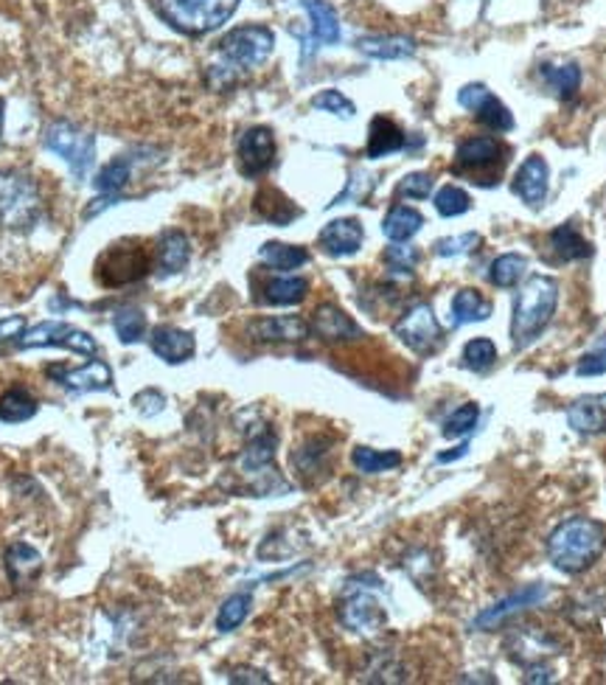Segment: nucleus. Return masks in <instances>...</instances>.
<instances>
[{"label": "nucleus", "instance_id": "f257e3e1", "mask_svg": "<svg viewBox=\"0 0 606 685\" xmlns=\"http://www.w3.org/2000/svg\"><path fill=\"white\" fill-rule=\"evenodd\" d=\"M606 550V528L589 517H570L548 537V556L562 574L578 576Z\"/></svg>", "mask_w": 606, "mask_h": 685}, {"label": "nucleus", "instance_id": "f03ea898", "mask_svg": "<svg viewBox=\"0 0 606 685\" xmlns=\"http://www.w3.org/2000/svg\"><path fill=\"white\" fill-rule=\"evenodd\" d=\"M559 307V281L551 276H531L513 298L511 343L513 349L531 346L548 329Z\"/></svg>", "mask_w": 606, "mask_h": 685}, {"label": "nucleus", "instance_id": "7ed1b4c3", "mask_svg": "<svg viewBox=\"0 0 606 685\" xmlns=\"http://www.w3.org/2000/svg\"><path fill=\"white\" fill-rule=\"evenodd\" d=\"M272 49H275V34L272 29L259 23H248V25H236L225 34L223 40L217 43L219 56L225 60V65H210L208 76H223L217 82V87H225L234 82V71H253L259 65H264L267 60L272 56Z\"/></svg>", "mask_w": 606, "mask_h": 685}, {"label": "nucleus", "instance_id": "20e7f679", "mask_svg": "<svg viewBox=\"0 0 606 685\" xmlns=\"http://www.w3.org/2000/svg\"><path fill=\"white\" fill-rule=\"evenodd\" d=\"M43 220V194L29 174L0 169V228L25 234Z\"/></svg>", "mask_w": 606, "mask_h": 685}, {"label": "nucleus", "instance_id": "39448f33", "mask_svg": "<svg viewBox=\"0 0 606 685\" xmlns=\"http://www.w3.org/2000/svg\"><path fill=\"white\" fill-rule=\"evenodd\" d=\"M241 0H155L158 14L180 34L203 38L228 23Z\"/></svg>", "mask_w": 606, "mask_h": 685}, {"label": "nucleus", "instance_id": "423d86ee", "mask_svg": "<svg viewBox=\"0 0 606 685\" xmlns=\"http://www.w3.org/2000/svg\"><path fill=\"white\" fill-rule=\"evenodd\" d=\"M152 270V256L143 242L125 239L116 242L96 261V281L101 287H127L141 281Z\"/></svg>", "mask_w": 606, "mask_h": 685}, {"label": "nucleus", "instance_id": "0eeeda50", "mask_svg": "<svg viewBox=\"0 0 606 685\" xmlns=\"http://www.w3.org/2000/svg\"><path fill=\"white\" fill-rule=\"evenodd\" d=\"M45 149H51L54 154H59L65 163H68L71 172L76 178H85L87 169L94 167L96 161V138L90 132L79 130L76 124L71 121H54L45 130L43 136Z\"/></svg>", "mask_w": 606, "mask_h": 685}, {"label": "nucleus", "instance_id": "6e6552de", "mask_svg": "<svg viewBox=\"0 0 606 685\" xmlns=\"http://www.w3.org/2000/svg\"><path fill=\"white\" fill-rule=\"evenodd\" d=\"M40 346H59L68 352L82 354V357H96L99 343L90 332L71 327V323L59 321H43L34 329H25L18 340V349H40Z\"/></svg>", "mask_w": 606, "mask_h": 685}, {"label": "nucleus", "instance_id": "1a4fd4ad", "mask_svg": "<svg viewBox=\"0 0 606 685\" xmlns=\"http://www.w3.org/2000/svg\"><path fill=\"white\" fill-rule=\"evenodd\" d=\"M397 338L415 354H435L444 346V329L430 303H415L393 327Z\"/></svg>", "mask_w": 606, "mask_h": 685}, {"label": "nucleus", "instance_id": "9d476101", "mask_svg": "<svg viewBox=\"0 0 606 685\" xmlns=\"http://www.w3.org/2000/svg\"><path fill=\"white\" fill-rule=\"evenodd\" d=\"M458 105L466 107L483 127H489L495 132H508L513 130V116L495 93L486 85L475 82V85H464L458 90Z\"/></svg>", "mask_w": 606, "mask_h": 685}, {"label": "nucleus", "instance_id": "9b49d317", "mask_svg": "<svg viewBox=\"0 0 606 685\" xmlns=\"http://www.w3.org/2000/svg\"><path fill=\"white\" fill-rule=\"evenodd\" d=\"M236 158H239V172L245 178H261L270 172L275 163V136L270 127H250L248 132H241Z\"/></svg>", "mask_w": 606, "mask_h": 685}, {"label": "nucleus", "instance_id": "f8f14e48", "mask_svg": "<svg viewBox=\"0 0 606 685\" xmlns=\"http://www.w3.org/2000/svg\"><path fill=\"white\" fill-rule=\"evenodd\" d=\"M56 385L74 390V394H90V390H110L112 388V371L101 360H87L79 368H63V365H48L45 371Z\"/></svg>", "mask_w": 606, "mask_h": 685}, {"label": "nucleus", "instance_id": "ddd939ff", "mask_svg": "<svg viewBox=\"0 0 606 685\" xmlns=\"http://www.w3.org/2000/svg\"><path fill=\"white\" fill-rule=\"evenodd\" d=\"M548 593H551V590H548V585H526L522 587V590H517V593H511V596H506V599L502 601H497V604H491L489 610H483L480 616L475 618V621H472V627H475V630H495L497 624H502V621H506V618H511V616H517V612H522V610H528V607H537V604H542L544 599H548Z\"/></svg>", "mask_w": 606, "mask_h": 685}, {"label": "nucleus", "instance_id": "4468645a", "mask_svg": "<svg viewBox=\"0 0 606 685\" xmlns=\"http://www.w3.org/2000/svg\"><path fill=\"white\" fill-rule=\"evenodd\" d=\"M340 618L348 630L359 632V635H377V632L385 630V624H388V612H385V607L379 604L371 593H366V590L351 593L346 601H343Z\"/></svg>", "mask_w": 606, "mask_h": 685}, {"label": "nucleus", "instance_id": "2eb2a0df", "mask_svg": "<svg viewBox=\"0 0 606 685\" xmlns=\"http://www.w3.org/2000/svg\"><path fill=\"white\" fill-rule=\"evenodd\" d=\"M502 154H506V149H502L497 138H469V141L458 143V149H455V169L469 174H483L489 172V169L500 172V167L506 163Z\"/></svg>", "mask_w": 606, "mask_h": 685}, {"label": "nucleus", "instance_id": "dca6fc26", "mask_svg": "<svg viewBox=\"0 0 606 685\" xmlns=\"http://www.w3.org/2000/svg\"><path fill=\"white\" fill-rule=\"evenodd\" d=\"M312 332L323 340V343H354V340L362 338V329L354 323L351 315H346L340 307L335 303H321V307L312 312Z\"/></svg>", "mask_w": 606, "mask_h": 685}, {"label": "nucleus", "instance_id": "f3484780", "mask_svg": "<svg viewBox=\"0 0 606 685\" xmlns=\"http://www.w3.org/2000/svg\"><path fill=\"white\" fill-rule=\"evenodd\" d=\"M366 242V231L362 223L354 216H343V220H332L326 228L317 236V245L323 247V254L343 259V256H354Z\"/></svg>", "mask_w": 606, "mask_h": 685}, {"label": "nucleus", "instance_id": "a211bd4d", "mask_svg": "<svg viewBox=\"0 0 606 685\" xmlns=\"http://www.w3.org/2000/svg\"><path fill=\"white\" fill-rule=\"evenodd\" d=\"M548 180H551V169L542 154H528L522 161L520 172L513 178V194L528 203L531 208H539L548 197Z\"/></svg>", "mask_w": 606, "mask_h": 685}, {"label": "nucleus", "instance_id": "6ab92c4d", "mask_svg": "<svg viewBox=\"0 0 606 685\" xmlns=\"http://www.w3.org/2000/svg\"><path fill=\"white\" fill-rule=\"evenodd\" d=\"M149 349L163 360V363H186L197 352V340L192 332L177 327H158L149 334Z\"/></svg>", "mask_w": 606, "mask_h": 685}, {"label": "nucleus", "instance_id": "aec40b11", "mask_svg": "<svg viewBox=\"0 0 606 685\" xmlns=\"http://www.w3.org/2000/svg\"><path fill=\"white\" fill-rule=\"evenodd\" d=\"M310 323L297 315H279V318H259L248 327V334L259 343H297L310 338Z\"/></svg>", "mask_w": 606, "mask_h": 685}, {"label": "nucleus", "instance_id": "412c9836", "mask_svg": "<svg viewBox=\"0 0 606 685\" xmlns=\"http://www.w3.org/2000/svg\"><path fill=\"white\" fill-rule=\"evenodd\" d=\"M567 425L582 436L606 432V394L578 396L567 408Z\"/></svg>", "mask_w": 606, "mask_h": 685}, {"label": "nucleus", "instance_id": "4be33fe9", "mask_svg": "<svg viewBox=\"0 0 606 685\" xmlns=\"http://www.w3.org/2000/svg\"><path fill=\"white\" fill-rule=\"evenodd\" d=\"M192 259V242L183 231H166L155 242V270L161 276H174V272L186 270Z\"/></svg>", "mask_w": 606, "mask_h": 685}, {"label": "nucleus", "instance_id": "5701e85b", "mask_svg": "<svg viewBox=\"0 0 606 685\" xmlns=\"http://www.w3.org/2000/svg\"><path fill=\"white\" fill-rule=\"evenodd\" d=\"M3 565H7L9 581L14 587H29L37 581V576L43 574V556L40 550H34L29 543H12L3 554Z\"/></svg>", "mask_w": 606, "mask_h": 685}, {"label": "nucleus", "instance_id": "b1692460", "mask_svg": "<svg viewBox=\"0 0 606 685\" xmlns=\"http://www.w3.org/2000/svg\"><path fill=\"white\" fill-rule=\"evenodd\" d=\"M415 40L404 34H366L357 40L359 54L371 56V60H408L415 54Z\"/></svg>", "mask_w": 606, "mask_h": 685}, {"label": "nucleus", "instance_id": "393cba45", "mask_svg": "<svg viewBox=\"0 0 606 685\" xmlns=\"http://www.w3.org/2000/svg\"><path fill=\"white\" fill-rule=\"evenodd\" d=\"M408 147V136H404V130L399 127L393 118L388 116H377L371 121V130H368V158H385V154H393L399 152V149Z\"/></svg>", "mask_w": 606, "mask_h": 685}, {"label": "nucleus", "instance_id": "a878e982", "mask_svg": "<svg viewBox=\"0 0 606 685\" xmlns=\"http://www.w3.org/2000/svg\"><path fill=\"white\" fill-rule=\"evenodd\" d=\"M301 7L310 14L312 40L317 45L340 43V20H337V12L328 7L326 0H301Z\"/></svg>", "mask_w": 606, "mask_h": 685}, {"label": "nucleus", "instance_id": "bb28decb", "mask_svg": "<svg viewBox=\"0 0 606 685\" xmlns=\"http://www.w3.org/2000/svg\"><path fill=\"white\" fill-rule=\"evenodd\" d=\"M421 228H424V216H421V211L410 208V205H393L382 220V234L390 242H397V245L413 239Z\"/></svg>", "mask_w": 606, "mask_h": 685}, {"label": "nucleus", "instance_id": "cd10ccee", "mask_svg": "<svg viewBox=\"0 0 606 685\" xmlns=\"http://www.w3.org/2000/svg\"><path fill=\"white\" fill-rule=\"evenodd\" d=\"M539 76L553 93H556L559 99L570 101L578 93L582 87V68L575 65V62H564V65H551V62H544L539 65Z\"/></svg>", "mask_w": 606, "mask_h": 685}, {"label": "nucleus", "instance_id": "c85d7f7f", "mask_svg": "<svg viewBox=\"0 0 606 685\" xmlns=\"http://www.w3.org/2000/svg\"><path fill=\"white\" fill-rule=\"evenodd\" d=\"M310 292V281L301 276H279L270 278L264 285V296L261 301L272 303V307H295Z\"/></svg>", "mask_w": 606, "mask_h": 685}, {"label": "nucleus", "instance_id": "c756f323", "mask_svg": "<svg viewBox=\"0 0 606 685\" xmlns=\"http://www.w3.org/2000/svg\"><path fill=\"white\" fill-rule=\"evenodd\" d=\"M491 301L483 298L477 290H461L452 298V327H466V323L489 321Z\"/></svg>", "mask_w": 606, "mask_h": 685}, {"label": "nucleus", "instance_id": "7c9ffc66", "mask_svg": "<svg viewBox=\"0 0 606 685\" xmlns=\"http://www.w3.org/2000/svg\"><path fill=\"white\" fill-rule=\"evenodd\" d=\"M256 211L261 220L272 225H290L295 216H301V208L290 197H284L279 189H261L256 194Z\"/></svg>", "mask_w": 606, "mask_h": 685}, {"label": "nucleus", "instance_id": "2f4dec72", "mask_svg": "<svg viewBox=\"0 0 606 685\" xmlns=\"http://www.w3.org/2000/svg\"><path fill=\"white\" fill-rule=\"evenodd\" d=\"M548 242H551L553 254H556L562 261H578V259H589V256H593V245H589V242L578 234V228H575L573 223L559 225Z\"/></svg>", "mask_w": 606, "mask_h": 685}, {"label": "nucleus", "instance_id": "473e14b6", "mask_svg": "<svg viewBox=\"0 0 606 685\" xmlns=\"http://www.w3.org/2000/svg\"><path fill=\"white\" fill-rule=\"evenodd\" d=\"M272 458H275V432L264 430L250 441L239 463L248 475H264L272 470Z\"/></svg>", "mask_w": 606, "mask_h": 685}, {"label": "nucleus", "instance_id": "72a5a7b5", "mask_svg": "<svg viewBox=\"0 0 606 685\" xmlns=\"http://www.w3.org/2000/svg\"><path fill=\"white\" fill-rule=\"evenodd\" d=\"M259 256L264 265H270L272 270H281V272L297 270V267H303L306 261H310V254H306L303 247L286 245V242H264Z\"/></svg>", "mask_w": 606, "mask_h": 685}, {"label": "nucleus", "instance_id": "f704fd0d", "mask_svg": "<svg viewBox=\"0 0 606 685\" xmlns=\"http://www.w3.org/2000/svg\"><path fill=\"white\" fill-rule=\"evenodd\" d=\"M34 414H37V399L25 388H9L0 396V421L20 425V421L32 419Z\"/></svg>", "mask_w": 606, "mask_h": 685}, {"label": "nucleus", "instance_id": "c9c22d12", "mask_svg": "<svg viewBox=\"0 0 606 685\" xmlns=\"http://www.w3.org/2000/svg\"><path fill=\"white\" fill-rule=\"evenodd\" d=\"M351 461L359 472H366V475H377V472L397 470L399 463H402V452H397V450L382 452V450H371V447H354Z\"/></svg>", "mask_w": 606, "mask_h": 685}, {"label": "nucleus", "instance_id": "e433bc0d", "mask_svg": "<svg viewBox=\"0 0 606 685\" xmlns=\"http://www.w3.org/2000/svg\"><path fill=\"white\" fill-rule=\"evenodd\" d=\"M528 270V259L520 254H502L491 261L489 270V281L500 290H511V287L520 285V278L526 276Z\"/></svg>", "mask_w": 606, "mask_h": 685}, {"label": "nucleus", "instance_id": "4c0bfd02", "mask_svg": "<svg viewBox=\"0 0 606 685\" xmlns=\"http://www.w3.org/2000/svg\"><path fill=\"white\" fill-rule=\"evenodd\" d=\"M130 178H132V158L130 154H118V158H112V161L99 172L96 189L105 194H118L127 183H130Z\"/></svg>", "mask_w": 606, "mask_h": 685}, {"label": "nucleus", "instance_id": "58836bf2", "mask_svg": "<svg viewBox=\"0 0 606 685\" xmlns=\"http://www.w3.org/2000/svg\"><path fill=\"white\" fill-rule=\"evenodd\" d=\"M250 604H253V599H250V593H234L228 601H225L223 607H219V616H217V630L219 632H234L236 627L248 618L250 612Z\"/></svg>", "mask_w": 606, "mask_h": 685}, {"label": "nucleus", "instance_id": "ea45409f", "mask_svg": "<svg viewBox=\"0 0 606 685\" xmlns=\"http://www.w3.org/2000/svg\"><path fill=\"white\" fill-rule=\"evenodd\" d=\"M497 363V346L489 338H475L464 346V365L469 371H486Z\"/></svg>", "mask_w": 606, "mask_h": 685}, {"label": "nucleus", "instance_id": "a19ab883", "mask_svg": "<svg viewBox=\"0 0 606 685\" xmlns=\"http://www.w3.org/2000/svg\"><path fill=\"white\" fill-rule=\"evenodd\" d=\"M112 329L121 338V343H138V340L147 334V318L138 309H121L116 318H112Z\"/></svg>", "mask_w": 606, "mask_h": 685}, {"label": "nucleus", "instance_id": "79ce46f5", "mask_svg": "<svg viewBox=\"0 0 606 685\" xmlns=\"http://www.w3.org/2000/svg\"><path fill=\"white\" fill-rule=\"evenodd\" d=\"M477 419H480V408H477L475 402H466V405H461V408L444 421V436L446 439L469 436V432L477 427Z\"/></svg>", "mask_w": 606, "mask_h": 685}, {"label": "nucleus", "instance_id": "37998d69", "mask_svg": "<svg viewBox=\"0 0 606 685\" xmlns=\"http://www.w3.org/2000/svg\"><path fill=\"white\" fill-rule=\"evenodd\" d=\"M472 208V197L461 189V185H444L435 194V211L441 216H461Z\"/></svg>", "mask_w": 606, "mask_h": 685}, {"label": "nucleus", "instance_id": "c03bdc74", "mask_svg": "<svg viewBox=\"0 0 606 685\" xmlns=\"http://www.w3.org/2000/svg\"><path fill=\"white\" fill-rule=\"evenodd\" d=\"M312 107L315 110H323V113H332V116L337 118H354V113H357V107H354V101L348 99V96H343L340 90H321L312 99Z\"/></svg>", "mask_w": 606, "mask_h": 685}, {"label": "nucleus", "instance_id": "a18cd8bd", "mask_svg": "<svg viewBox=\"0 0 606 685\" xmlns=\"http://www.w3.org/2000/svg\"><path fill=\"white\" fill-rule=\"evenodd\" d=\"M433 174L430 172H410L399 180L397 185V197H408V200H428L430 192H433Z\"/></svg>", "mask_w": 606, "mask_h": 685}, {"label": "nucleus", "instance_id": "49530a36", "mask_svg": "<svg viewBox=\"0 0 606 685\" xmlns=\"http://www.w3.org/2000/svg\"><path fill=\"white\" fill-rule=\"evenodd\" d=\"M477 245H480V234L469 231V234L446 236V239H439L433 245V250H435V256H441V259H450V256L469 254V250H475Z\"/></svg>", "mask_w": 606, "mask_h": 685}, {"label": "nucleus", "instance_id": "de8ad7c7", "mask_svg": "<svg viewBox=\"0 0 606 685\" xmlns=\"http://www.w3.org/2000/svg\"><path fill=\"white\" fill-rule=\"evenodd\" d=\"M575 374H578V377H600V374H606V332L600 334L593 352H587L582 360H578Z\"/></svg>", "mask_w": 606, "mask_h": 685}, {"label": "nucleus", "instance_id": "09e8293b", "mask_svg": "<svg viewBox=\"0 0 606 685\" xmlns=\"http://www.w3.org/2000/svg\"><path fill=\"white\" fill-rule=\"evenodd\" d=\"M385 265H388L393 272H404V276H410L413 267L419 265V250H415V247H402L393 242V247L385 250Z\"/></svg>", "mask_w": 606, "mask_h": 685}, {"label": "nucleus", "instance_id": "8fccbe9b", "mask_svg": "<svg viewBox=\"0 0 606 685\" xmlns=\"http://www.w3.org/2000/svg\"><path fill=\"white\" fill-rule=\"evenodd\" d=\"M23 332H25L23 315L3 318V321H0V346H3V343H14V346H18V340Z\"/></svg>", "mask_w": 606, "mask_h": 685}, {"label": "nucleus", "instance_id": "3c124183", "mask_svg": "<svg viewBox=\"0 0 606 685\" xmlns=\"http://www.w3.org/2000/svg\"><path fill=\"white\" fill-rule=\"evenodd\" d=\"M230 683H270V677L253 668H239V672L230 674Z\"/></svg>", "mask_w": 606, "mask_h": 685}, {"label": "nucleus", "instance_id": "603ef678", "mask_svg": "<svg viewBox=\"0 0 606 685\" xmlns=\"http://www.w3.org/2000/svg\"><path fill=\"white\" fill-rule=\"evenodd\" d=\"M466 452H469V441H464V445H458L452 452H441L439 456V463H450V461H458V458H464Z\"/></svg>", "mask_w": 606, "mask_h": 685}, {"label": "nucleus", "instance_id": "864d4df0", "mask_svg": "<svg viewBox=\"0 0 606 685\" xmlns=\"http://www.w3.org/2000/svg\"><path fill=\"white\" fill-rule=\"evenodd\" d=\"M0 132H3V99H0Z\"/></svg>", "mask_w": 606, "mask_h": 685}]
</instances>
